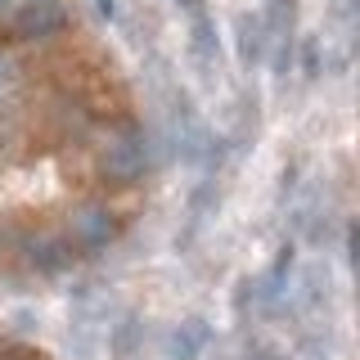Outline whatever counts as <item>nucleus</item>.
Returning a JSON list of instances; mask_svg holds the SVG:
<instances>
[{
	"instance_id": "2",
	"label": "nucleus",
	"mask_w": 360,
	"mask_h": 360,
	"mask_svg": "<svg viewBox=\"0 0 360 360\" xmlns=\"http://www.w3.org/2000/svg\"><path fill=\"white\" fill-rule=\"evenodd\" d=\"M68 22V9L59 5V0H37V5H27V9H18V18H14V37H50V32H59Z\"/></svg>"
},
{
	"instance_id": "5",
	"label": "nucleus",
	"mask_w": 360,
	"mask_h": 360,
	"mask_svg": "<svg viewBox=\"0 0 360 360\" xmlns=\"http://www.w3.org/2000/svg\"><path fill=\"white\" fill-rule=\"evenodd\" d=\"M95 9H99L104 18H112V14H117V0H95Z\"/></svg>"
},
{
	"instance_id": "4",
	"label": "nucleus",
	"mask_w": 360,
	"mask_h": 360,
	"mask_svg": "<svg viewBox=\"0 0 360 360\" xmlns=\"http://www.w3.org/2000/svg\"><path fill=\"white\" fill-rule=\"evenodd\" d=\"M202 342H207V324H202V320H189L185 329H180V338L172 342V356H180V360H194V356L202 352Z\"/></svg>"
},
{
	"instance_id": "3",
	"label": "nucleus",
	"mask_w": 360,
	"mask_h": 360,
	"mask_svg": "<svg viewBox=\"0 0 360 360\" xmlns=\"http://www.w3.org/2000/svg\"><path fill=\"white\" fill-rule=\"evenodd\" d=\"M72 234H77V243H82L86 252H95V248H104L112 234H117V221H112L108 207H86L82 217L72 221Z\"/></svg>"
},
{
	"instance_id": "1",
	"label": "nucleus",
	"mask_w": 360,
	"mask_h": 360,
	"mask_svg": "<svg viewBox=\"0 0 360 360\" xmlns=\"http://www.w3.org/2000/svg\"><path fill=\"white\" fill-rule=\"evenodd\" d=\"M104 176L117 180V185H131V180L144 176V140L135 131H122L104 149Z\"/></svg>"
},
{
	"instance_id": "6",
	"label": "nucleus",
	"mask_w": 360,
	"mask_h": 360,
	"mask_svg": "<svg viewBox=\"0 0 360 360\" xmlns=\"http://www.w3.org/2000/svg\"><path fill=\"white\" fill-rule=\"evenodd\" d=\"M180 5H189V9H198V0H180Z\"/></svg>"
}]
</instances>
